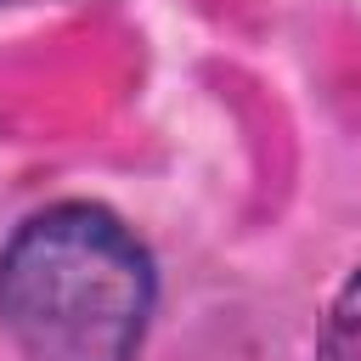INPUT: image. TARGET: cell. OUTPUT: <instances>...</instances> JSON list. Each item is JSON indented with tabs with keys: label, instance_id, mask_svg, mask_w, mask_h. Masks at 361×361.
Returning a JSON list of instances; mask_svg holds the SVG:
<instances>
[{
	"label": "cell",
	"instance_id": "cell-2",
	"mask_svg": "<svg viewBox=\"0 0 361 361\" xmlns=\"http://www.w3.org/2000/svg\"><path fill=\"white\" fill-rule=\"evenodd\" d=\"M316 361H361V271L338 288L316 338Z\"/></svg>",
	"mask_w": 361,
	"mask_h": 361
},
{
	"label": "cell",
	"instance_id": "cell-1",
	"mask_svg": "<svg viewBox=\"0 0 361 361\" xmlns=\"http://www.w3.org/2000/svg\"><path fill=\"white\" fill-rule=\"evenodd\" d=\"M158 276L102 203H51L0 248V327L28 361H135Z\"/></svg>",
	"mask_w": 361,
	"mask_h": 361
}]
</instances>
